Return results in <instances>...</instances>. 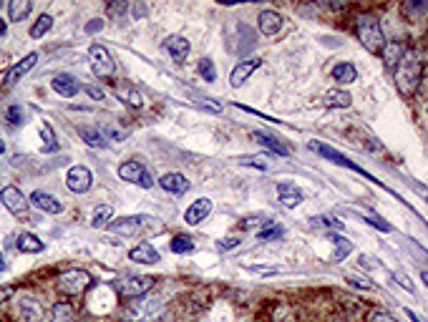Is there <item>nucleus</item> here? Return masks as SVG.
Segmentation results:
<instances>
[{"mask_svg":"<svg viewBox=\"0 0 428 322\" xmlns=\"http://www.w3.org/2000/svg\"><path fill=\"white\" fill-rule=\"evenodd\" d=\"M209 214H212V202H209V199H197V202L191 204L189 209L184 211V222L194 227V224L205 222Z\"/></svg>","mask_w":428,"mask_h":322,"instance_id":"20","label":"nucleus"},{"mask_svg":"<svg viewBox=\"0 0 428 322\" xmlns=\"http://www.w3.org/2000/svg\"><path fill=\"white\" fill-rule=\"evenodd\" d=\"M283 26H285V18L280 13H275V10H262L260 18H257V28H260V33L270 35V38L280 33Z\"/></svg>","mask_w":428,"mask_h":322,"instance_id":"15","label":"nucleus"},{"mask_svg":"<svg viewBox=\"0 0 428 322\" xmlns=\"http://www.w3.org/2000/svg\"><path fill=\"white\" fill-rule=\"evenodd\" d=\"M119 177L124 179V182H132V184L144 186V189H149V186L154 184L152 177H149V171L144 169L141 161H124V164L119 166Z\"/></svg>","mask_w":428,"mask_h":322,"instance_id":"10","label":"nucleus"},{"mask_svg":"<svg viewBox=\"0 0 428 322\" xmlns=\"http://www.w3.org/2000/svg\"><path fill=\"white\" fill-rule=\"evenodd\" d=\"M363 222H368L370 227H378L381 232H390V230H393V227H390V224L386 222V219H381V217H363Z\"/></svg>","mask_w":428,"mask_h":322,"instance_id":"46","label":"nucleus"},{"mask_svg":"<svg viewBox=\"0 0 428 322\" xmlns=\"http://www.w3.org/2000/svg\"><path fill=\"white\" fill-rule=\"evenodd\" d=\"M333 79H335L338 83H356L358 68L353 66V63H348V61H342V63H338V66L333 68Z\"/></svg>","mask_w":428,"mask_h":322,"instance_id":"28","label":"nucleus"},{"mask_svg":"<svg viewBox=\"0 0 428 322\" xmlns=\"http://www.w3.org/2000/svg\"><path fill=\"white\" fill-rule=\"evenodd\" d=\"M93 184V174L86 166H73L68 169L66 174V186L73 191V194H86Z\"/></svg>","mask_w":428,"mask_h":322,"instance_id":"11","label":"nucleus"},{"mask_svg":"<svg viewBox=\"0 0 428 322\" xmlns=\"http://www.w3.org/2000/svg\"><path fill=\"white\" fill-rule=\"evenodd\" d=\"M418 76H421V56H418V51L406 48L401 63L395 68V86H398V91L403 96H411L415 91V86H418Z\"/></svg>","mask_w":428,"mask_h":322,"instance_id":"1","label":"nucleus"},{"mask_svg":"<svg viewBox=\"0 0 428 322\" xmlns=\"http://www.w3.org/2000/svg\"><path fill=\"white\" fill-rule=\"evenodd\" d=\"M18 322H40L43 320V305L38 303V297L33 295H18L13 307Z\"/></svg>","mask_w":428,"mask_h":322,"instance_id":"5","label":"nucleus"},{"mask_svg":"<svg viewBox=\"0 0 428 322\" xmlns=\"http://www.w3.org/2000/svg\"><path fill=\"white\" fill-rule=\"evenodd\" d=\"M88 284H91V275L84 272V270H68V272H63V275L58 277V289L68 297L81 295Z\"/></svg>","mask_w":428,"mask_h":322,"instance_id":"4","label":"nucleus"},{"mask_svg":"<svg viewBox=\"0 0 428 322\" xmlns=\"http://www.w3.org/2000/svg\"><path fill=\"white\" fill-rule=\"evenodd\" d=\"M40 138H43V152H46V154L53 152V149L58 146V144H56V134L51 131V126H48V124L40 126Z\"/></svg>","mask_w":428,"mask_h":322,"instance_id":"37","label":"nucleus"},{"mask_svg":"<svg viewBox=\"0 0 428 322\" xmlns=\"http://www.w3.org/2000/svg\"><path fill=\"white\" fill-rule=\"evenodd\" d=\"M28 202L33 204L35 209L46 211V214H61V211H63V204L56 197H51V194H46V191H33Z\"/></svg>","mask_w":428,"mask_h":322,"instance_id":"19","label":"nucleus"},{"mask_svg":"<svg viewBox=\"0 0 428 322\" xmlns=\"http://www.w3.org/2000/svg\"><path fill=\"white\" fill-rule=\"evenodd\" d=\"M323 104L328 106V108H348V106L353 104V96H350L348 91H340V88H335V91L325 93Z\"/></svg>","mask_w":428,"mask_h":322,"instance_id":"29","label":"nucleus"},{"mask_svg":"<svg viewBox=\"0 0 428 322\" xmlns=\"http://www.w3.org/2000/svg\"><path fill=\"white\" fill-rule=\"evenodd\" d=\"M406 315H409V317H411V320H413V322H423V320H421V317L415 315L413 309H406Z\"/></svg>","mask_w":428,"mask_h":322,"instance_id":"52","label":"nucleus"},{"mask_svg":"<svg viewBox=\"0 0 428 322\" xmlns=\"http://www.w3.org/2000/svg\"><path fill=\"white\" fill-rule=\"evenodd\" d=\"M199 76L205 81H217V68H214V63L209 58L199 61Z\"/></svg>","mask_w":428,"mask_h":322,"instance_id":"39","label":"nucleus"},{"mask_svg":"<svg viewBox=\"0 0 428 322\" xmlns=\"http://www.w3.org/2000/svg\"><path fill=\"white\" fill-rule=\"evenodd\" d=\"M35 63H38V53H28L26 58L18 61V63L10 68V73H8V83H18V81L35 66Z\"/></svg>","mask_w":428,"mask_h":322,"instance_id":"23","label":"nucleus"},{"mask_svg":"<svg viewBox=\"0 0 428 322\" xmlns=\"http://www.w3.org/2000/svg\"><path fill=\"white\" fill-rule=\"evenodd\" d=\"M113 93H116V99L124 101V104H126V106H132V108H141V106H144V99H141V93H138L132 83H119L116 88H113Z\"/></svg>","mask_w":428,"mask_h":322,"instance_id":"21","label":"nucleus"},{"mask_svg":"<svg viewBox=\"0 0 428 322\" xmlns=\"http://www.w3.org/2000/svg\"><path fill=\"white\" fill-rule=\"evenodd\" d=\"M159 186L164 191H169V194H174V197H182V194H187L189 191V179L184 177V174H177V171H171V174H164V177L159 179Z\"/></svg>","mask_w":428,"mask_h":322,"instance_id":"16","label":"nucleus"},{"mask_svg":"<svg viewBox=\"0 0 428 322\" xmlns=\"http://www.w3.org/2000/svg\"><path fill=\"white\" fill-rule=\"evenodd\" d=\"M109 295H113V289H109V287H96L93 289V295L88 297V307L93 309V312H109V309H113V303H104V297H109Z\"/></svg>","mask_w":428,"mask_h":322,"instance_id":"25","label":"nucleus"},{"mask_svg":"<svg viewBox=\"0 0 428 322\" xmlns=\"http://www.w3.org/2000/svg\"><path fill=\"white\" fill-rule=\"evenodd\" d=\"M0 154H6V144H3V138H0Z\"/></svg>","mask_w":428,"mask_h":322,"instance_id":"56","label":"nucleus"},{"mask_svg":"<svg viewBox=\"0 0 428 322\" xmlns=\"http://www.w3.org/2000/svg\"><path fill=\"white\" fill-rule=\"evenodd\" d=\"M250 272H260V275H277V267H264V264H250Z\"/></svg>","mask_w":428,"mask_h":322,"instance_id":"48","label":"nucleus"},{"mask_svg":"<svg viewBox=\"0 0 428 322\" xmlns=\"http://www.w3.org/2000/svg\"><path fill=\"white\" fill-rule=\"evenodd\" d=\"M164 51L169 53L177 63H184L187 56H189V51H191V46L184 35H169V38L164 40Z\"/></svg>","mask_w":428,"mask_h":322,"instance_id":"18","label":"nucleus"},{"mask_svg":"<svg viewBox=\"0 0 428 322\" xmlns=\"http://www.w3.org/2000/svg\"><path fill=\"white\" fill-rule=\"evenodd\" d=\"M138 227H141V217H124V219H116V222L109 224V230L116 232V234H134V232H138Z\"/></svg>","mask_w":428,"mask_h":322,"instance_id":"31","label":"nucleus"},{"mask_svg":"<svg viewBox=\"0 0 428 322\" xmlns=\"http://www.w3.org/2000/svg\"><path fill=\"white\" fill-rule=\"evenodd\" d=\"M0 272H6V262H3V255H0Z\"/></svg>","mask_w":428,"mask_h":322,"instance_id":"55","label":"nucleus"},{"mask_svg":"<svg viewBox=\"0 0 428 322\" xmlns=\"http://www.w3.org/2000/svg\"><path fill=\"white\" fill-rule=\"evenodd\" d=\"M260 66H262V58H247V61H242V63H237L230 73V86L232 88H239Z\"/></svg>","mask_w":428,"mask_h":322,"instance_id":"13","label":"nucleus"},{"mask_svg":"<svg viewBox=\"0 0 428 322\" xmlns=\"http://www.w3.org/2000/svg\"><path fill=\"white\" fill-rule=\"evenodd\" d=\"M8 295H10V292H8L6 287H0V303H6V300H8Z\"/></svg>","mask_w":428,"mask_h":322,"instance_id":"53","label":"nucleus"},{"mask_svg":"<svg viewBox=\"0 0 428 322\" xmlns=\"http://www.w3.org/2000/svg\"><path fill=\"white\" fill-rule=\"evenodd\" d=\"M403 53H406V46L398 43V40L386 43V48H383V61H386V68H388V71H395V68H398Z\"/></svg>","mask_w":428,"mask_h":322,"instance_id":"24","label":"nucleus"},{"mask_svg":"<svg viewBox=\"0 0 428 322\" xmlns=\"http://www.w3.org/2000/svg\"><path fill=\"white\" fill-rule=\"evenodd\" d=\"M312 224H317V227H330V230H338V232L345 227L338 217H317V219H312Z\"/></svg>","mask_w":428,"mask_h":322,"instance_id":"42","label":"nucleus"},{"mask_svg":"<svg viewBox=\"0 0 428 322\" xmlns=\"http://www.w3.org/2000/svg\"><path fill=\"white\" fill-rule=\"evenodd\" d=\"M257 237L260 239H275V237H283V227H277L275 222H270L264 230L257 232Z\"/></svg>","mask_w":428,"mask_h":322,"instance_id":"40","label":"nucleus"},{"mask_svg":"<svg viewBox=\"0 0 428 322\" xmlns=\"http://www.w3.org/2000/svg\"><path fill=\"white\" fill-rule=\"evenodd\" d=\"M88 61H91V71L96 79H113V73H116V63H113L111 53L106 51L104 46L99 43H93L88 48Z\"/></svg>","mask_w":428,"mask_h":322,"instance_id":"3","label":"nucleus"},{"mask_svg":"<svg viewBox=\"0 0 428 322\" xmlns=\"http://www.w3.org/2000/svg\"><path fill=\"white\" fill-rule=\"evenodd\" d=\"M358 40L363 43V48L370 53H383L386 48V35H383V28L373 15H360L358 18Z\"/></svg>","mask_w":428,"mask_h":322,"instance_id":"2","label":"nucleus"},{"mask_svg":"<svg viewBox=\"0 0 428 322\" xmlns=\"http://www.w3.org/2000/svg\"><path fill=\"white\" fill-rule=\"evenodd\" d=\"M51 88L58 93V96H63V99H73L79 91H84V86H81L79 79L71 76V73H58V76H53Z\"/></svg>","mask_w":428,"mask_h":322,"instance_id":"12","label":"nucleus"},{"mask_svg":"<svg viewBox=\"0 0 428 322\" xmlns=\"http://www.w3.org/2000/svg\"><path fill=\"white\" fill-rule=\"evenodd\" d=\"M79 136L84 138L88 146H96V149H106V146H109L104 134H101L99 129H93V126H79Z\"/></svg>","mask_w":428,"mask_h":322,"instance_id":"30","label":"nucleus"},{"mask_svg":"<svg viewBox=\"0 0 428 322\" xmlns=\"http://www.w3.org/2000/svg\"><path fill=\"white\" fill-rule=\"evenodd\" d=\"M113 217V207L111 204H101V207H96L93 209V214H91V224L93 227H104L109 219Z\"/></svg>","mask_w":428,"mask_h":322,"instance_id":"36","label":"nucleus"},{"mask_svg":"<svg viewBox=\"0 0 428 322\" xmlns=\"http://www.w3.org/2000/svg\"><path fill=\"white\" fill-rule=\"evenodd\" d=\"M310 149H312V152H317L320 156L330 159V161H335L338 166H345V169H350V171H358V174H363V177H368L370 182H376V179L370 177L368 171H363L360 166H356L348 156H345V154H340L338 149H333V146H325V144H320V141H312V144H310Z\"/></svg>","mask_w":428,"mask_h":322,"instance_id":"9","label":"nucleus"},{"mask_svg":"<svg viewBox=\"0 0 428 322\" xmlns=\"http://www.w3.org/2000/svg\"><path fill=\"white\" fill-rule=\"evenodd\" d=\"M99 131L104 134L106 141H116V144H119V141H124V138L129 136V131H126V129H121V126H116V124H101Z\"/></svg>","mask_w":428,"mask_h":322,"instance_id":"32","label":"nucleus"},{"mask_svg":"<svg viewBox=\"0 0 428 322\" xmlns=\"http://www.w3.org/2000/svg\"><path fill=\"white\" fill-rule=\"evenodd\" d=\"M239 244V237H224L219 239V250H232V247H237Z\"/></svg>","mask_w":428,"mask_h":322,"instance_id":"49","label":"nucleus"},{"mask_svg":"<svg viewBox=\"0 0 428 322\" xmlns=\"http://www.w3.org/2000/svg\"><path fill=\"white\" fill-rule=\"evenodd\" d=\"M6 121L10 126H20L23 124V108H20V106H10L6 111Z\"/></svg>","mask_w":428,"mask_h":322,"instance_id":"41","label":"nucleus"},{"mask_svg":"<svg viewBox=\"0 0 428 322\" xmlns=\"http://www.w3.org/2000/svg\"><path fill=\"white\" fill-rule=\"evenodd\" d=\"M426 202H428V199H426Z\"/></svg>","mask_w":428,"mask_h":322,"instance_id":"57","label":"nucleus"},{"mask_svg":"<svg viewBox=\"0 0 428 322\" xmlns=\"http://www.w3.org/2000/svg\"><path fill=\"white\" fill-rule=\"evenodd\" d=\"M330 239H333V242L338 244V252H335V262H342V257L348 255V252L353 250V247H350V244H348V239H342L340 234H335V232H330Z\"/></svg>","mask_w":428,"mask_h":322,"instance_id":"38","label":"nucleus"},{"mask_svg":"<svg viewBox=\"0 0 428 322\" xmlns=\"http://www.w3.org/2000/svg\"><path fill=\"white\" fill-rule=\"evenodd\" d=\"M194 104L202 106V108H207L209 113H222V104H217V101H209V99H194Z\"/></svg>","mask_w":428,"mask_h":322,"instance_id":"44","label":"nucleus"},{"mask_svg":"<svg viewBox=\"0 0 428 322\" xmlns=\"http://www.w3.org/2000/svg\"><path fill=\"white\" fill-rule=\"evenodd\" d=\"M0 202L6 204V209L10 211V214H15V217H26L28 204H31L23 197V191H20L18 186H3V189H0Z\"/></svg>","mask_w":428,"mask_h":322,"instance_id":"8","label":"nucleus"},{"mask_svg":"<svg viewBox=\"0 0 428 322\" xmlns=\"http://www.w3.org/2000/svg\"><path fill=\"white\" fill-rule=\"evenodd\" d=\"M73 317H76L73 305H68V303L53 305V322H73Z\"/></svg>","mask_w":428,"mask_h":322,"instance_id":"34","label":"nucleus"},{"mask_svg":"<svg viewBox=\"0 0 428 322\" xmlns=\"http://www.w3.org/2000/svg\"><path fill=\"white\" fill-rule=\"evenodd\" d=\"M348 282L353 284V287H360V289H368V284L363 282V280H356V277H348Z\"/></svg>","mask_w":428,"mask_h":322,"instance_id":"51","label":"nucleus"},{"mask_svg":"<svg viewBox=\"0 0 428 322\" xmlns=\"http://www.w3.org/2000/svg\"><path fill=\"white\" fill-rule=\"evenodd\" d=\"M252 141L267 146V149H270V152H275L277 156H287V154H290V149H287V146H285L280 138L270 136V134H264V131H255V134H252Z\"/></svg>","mask_w":428,"mask_h":322,"instance_id":"22","label":"nucleus"},{"mask_svg":"<svg viewBox=\"0 0 428 322\" xmlns=\"http://www.w3.org/2000/svg\"><path fill=\"white\" fill-rule=\"evenodd\" d=\"M161 309V297H146V300H138V303H129V307H126L124 317L126 320H149V317H154Z\"/></svg>","mask_w":428,"mask_h":322,"instance_id":"7","label":"nucleus"},{"mask_svg":"<svg viewBox=\"0 0 428 322\" xmlns=\"http://www.w3.org/2000/svg\"><path fill=\"white\" fill-rule=\"evenodd\" d=\"M277 197H280L283 207H287V209H295V207H300V204L305 202L303 189L290 184V182H280V184H277Z\"/></svg>","mask_w":428,"mask_h":322,"instance_id":"14","label":"nucleus"},{"mask_svg":"<svg viewBox=\"0 0 428 322\" xmlns=\"http://www.w3.org/2000/svg\"><path fill=\"white\" fill-rule=\"evenodd\" d=\"M84 91L91 96L93 101H104L106 99V93H104V88H101L99 83H88V86H84Z\"/></svg>","mask_w":428,"mask_h":322,"instance_id":"43","label":"nucleus"},{"mask_svg":"<svg viewBox=\"0 0 428 322\" xmlns=\"http://www.w3.org/2000/svg\"><path fill=\"white\" fill-rule=\"evenodd\" d=\"M53 28V18L48 13L38 15V20L33 23V28H31V38H43V35L48 33Z\"/></svg>","mask_w":428,"mask_h":322,"instance_id":"35","label":"nucleus"},{"mask_svg":"<svg viewBox=\"0 0 428 322\" xmlns=\"http://www.w3.org/2000/svg\"><path fill=\"white\" fill-rule=\"evenodd\" d=\"M101 28H104V20H91V23H86V33H99Z\"/></svg>","mask_w":428,"mask_h":322,"instance_id":"50","label":"nucleus"},{"mask_svg":"<svg viewBox=\"0 0 428 322\" xmlns=\"http://www.w3.org/2000/svg\"><path fill=\"white\" fill-rule=\"evenodd\" d=\"M33 10V3L31 0H13V3H8V18L13 20V23H20V20H26Z\"/></svg>","mask_w":428,"mask_h":322,"instance_id":"27","label":"nucleus"},{"mask_svg":"<svg viewBox=\"0 0 428 322\" xmlns=\"http://www.w3.org/2000/svg\"><path fill=\"white\" fill-rule=\"evenodd\" d=\"M15 247H18V252H23V255H38V252L46 250V244L40 242L35 234H31V232L20 234L18 242H15Z\"/></svg>","mask_w":428,"mask_h":322,"instance_id":"26","label":"nucleus"},{"mask_svg":"<svg viewBox=\"0 0 428 322\" xmlns=\"http://www.w3.org/2000/svg\"><path fill=\"white\" fill-rule=\"evenodd\" d=\"M239 164H244V166H257V169H267V161H264L262 156H255V159H242Z\"/></svg>","mask_w":428,"mask_h":322,"instance_id":"47","label":"nucleus"},{"mask_svg":"<svg viewBox=\"0 0 428 322\" xmlns=\"http://www.w3.org/2000/svg\"><path fill=\"white\" fill-rule=\"evenodd\" d=\"M6 31H8V26H6V20L0 18V38H3V35H6Z\"/></svg>","mask_w":428,"mask_h":322,"instance_id":"54","label":"nucleus"},{"mask_svg":"<svg viewBox=\"0 0 428 322\" xmlns=\"http://www.w3.org/2000/svg\"><path fill=\"white\" fill-rule=\"evenodd\" d=\"M152 287H154V280L152 277H146V275H141V277H119V280H116V289H119L124 297H129V300L146 295Z\"/></svg>","mask_w":428,"mask_h":322,"instance_id":"6","label":"nucleus"},{"mask_svg":"<svg viewBox=\"0 0 428 322\" xmlns=\"http://www.w3.org/2000/svg\"><path fill=\"white\" fill-rule=\"evenodd\" d=\"M129 259L136 264H159L161 262V255L154 250V244L149 242H138L132 252H129Z\"/></svg>","mask_w":428,"mask_h":322,"instance_id":"17","label":"nucleus"},{"mask_svg":"<svg viewBox=\"0 0 428 322\" xmlns=\"http://www.w3.org/2000/svg\"><path fill=\"white\" fill-rule=\"evenodd\" d=\"M169 247L174 255H189V252H194V239L187 237V234H177V237L171 239Z\"/></svg>","mask_w":428,"mask_h":322,"instance_id":"33","label":"nucleus"},{"mask_svg":"<svg viewBox=\"0 0 428 322\" xmlns=\"http://www.w3.org/2000/svg\"><path fill=\"white\" fill-rule=\"evenodd\" d=\"M368 322H395V320L386 309H373V312H368Z\"/></svg>","mask_w":428,"mask_h":322,"instance_id":"45","label":"nucleus"}]
</instances>
